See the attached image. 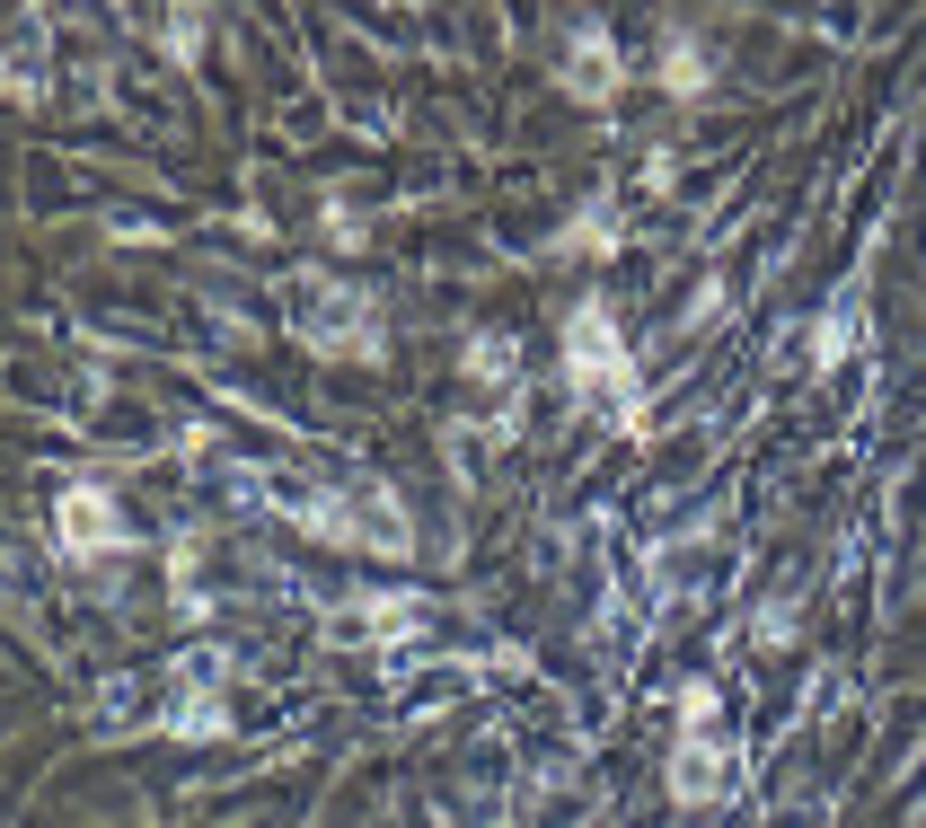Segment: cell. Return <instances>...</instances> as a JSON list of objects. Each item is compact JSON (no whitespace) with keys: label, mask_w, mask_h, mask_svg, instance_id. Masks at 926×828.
Instances as JSON below:
<instances>
[{"label":"cell","mask_w":926,"mask_h":828,"mask_svg":"<svg viewBox=\"0 0 926 828\" xmlns=\"http://www.w3.org/2000/svg\"><path fill=\"white\" fill-rule=\"evenodd\" d=\"M574 371H582L591 388H601V397H618V405H627V362H609L601 318H582V326H574Z\"/></svg>","instance_id":"2"},{"label":"cell","mask_w":926,"mask_h":828,"mask_svg":"<svg viewBox=\"0 0 926 828\" xmlns=\"http://www.w3.org/2000/svg\"><path fill=\"white\" fill-rule=\"evenodd\" d=\"M62 538H72L80 556H98V546L115 538V512H106L98 486H72V494H62Z\"/></svg>","instance_id":"1"}]
</instances>
